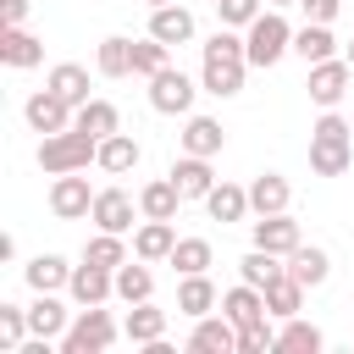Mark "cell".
I'll use <instances>...</instances> for the list:
<instances>
[{"label": "cell", "instance_id": "1", "mask_svg": "<svg viewBox=\"0 0 354 354\" xmlns=\"http://www.w3.org/2000/svg\"><path fill=\"white\" fill-rule=\"evenodd\" d=\"M243 66H249L243 39H238L232 28H216V33H210V44H205V72H199L205 94H216V100L238 94V88H243Z\"/></svg>", "mask_w": 354, "mask_h": 354}, {"label": "cell", "instance_id": "2", "mask_svg": "<svg viewBox=\"0 0 354 354\" xmlns=\"http://www.w3.org/2000/svg\"><path fill=\"white\" fill-rule=\"evenodd\" d=\"M354 166V144H348V122L337 111H326L310 127V171L315 177H343Z\"/></svg>", "mask_w": 354, "mask_h": 354}, {"label": "cell", "instance_id": "3", "mask_svg": "<svg viewBox=\"0 0 354 354\" xmlns=\"http://www.w3.org/2000/svg\"><path fill=\"white\" fill-rule=\"evenodd\" d=\"M88 160H100V138H88L83 127L50 133V138L39 144V166H44L50 177H61V171H83Z\"/></svg>", "mask_w": 354, "mask_h": 354}, {"label": "cell", "instance_id": "4", "mask_svg": "<svg viewBox=\"0 0 354 354\" xmlns=\"http://www.w3.org/2000/svg\"><path fill=\"white\" fill-rule=\"evenodd\" d=\"M116 337H122V332H116V321H111L100 304H83V310H77V321L61 332V354H105Z\"/></svg>", "mask_w": 354, "mask_h": 354}, {"label": "cell", "instance_id": "5", "mask_svg": "<svg viewBox=\"0 0 354 354\" xmlns=\"http://www.w3.org/2000/svg\"><path fill=\"white\" fill-rule=\"evenodd\" d=\"M243 50H249V66H277L282 50H293V28L277 17V11H260L243 33Z\"/></svg>", "mask_w": 354, "mask_h": 354}, {"label": "cell", "instance_id": "6", "mask_svg": "<svg viewBox=\"0 0 354 354\" xmlns=\"http://www.w3.org/2000/svg\"><path fill=\"white\" fill-rule=\"evenodd\" d=\"M22 116H28V127H33V133H44V138H50V133H66V127H72L77 105H72V100H61L55 88H39V94L22 105Z\"/></svg>", "mask_w": 354, "mask_h": 354}, {"label": "cell", "instance_id": "7", "mask_svg": "<svg viewBox=\"0 0 354 354\" xmlns=\"http://www.w3.org/2000/svg\"><path fill=\"white\" fill-rule=\"evenodd\" d=\"M348 83H354L348 55H343V61L332 55V61H315V66H310V83H304V88H310V100H315V105H326V111H332V105L348 94Z\"/></svg>", "mask_w": 354, "mask_h": 354}, {"label": "cell", "instance_id": "8", "mask_svg": "<svg viewBox=\"0 0 354 354\" xmlns=\"http://www.w3.org/2000/svg\"><path fill=\"white\" fill-rule=\"evenodd\" d=\"M149 105L166 111V116H183V111L194 105V77L177 72V66H160V72L149 77Z\"/></svg>", "mask_w": 354, "mask_h": 354}, {"label": "cell", "instance_id": "9", "mask_svg": "<svg viewBox=\"0 0 354 354\" xmlns=\"http://www.w3.org/2000/svg\"><path fill=\"white\" fill-rule=\"evenodd\" d=\"M50 210H55L61 221H77V216H88V210H94L88 177H77V171H61V177H55V188H50Z\"/></svg>", "mask_w": 354, "mask_h": 354}, {"label": "cell", "instance_id": "10", "mask_svg": "<svg viewBox=\"0 0 354 354\" xmlns=\"http://www.w3.org/2000/svg\"><path fill=\"white\" fill-rule=\"evenodd\" d=\"M66 293H72L77 304H105V299L116 293V271H105V266L83 260V266H72V282H66Z\"/></svg>", "mask_w": 354, "mask_h": 354}, {"label": "cell", "instance_id": "11", "mask_svg": "<svg viewBox=\"0 0 354 354\" xmlns=\"http://www.w3.org/2000/svg\"><path fill=\"white\" fill-rule=\"evenodd\" d=\"M254 243L288 260V254H293V249H299L304 238H299V221H293L288 210H277V216H260V221H254Z\"/></svg>", "mask_w": 354, "mask_h": 354}, {"label": "cell", "instance_id": "12", "mask_svg": "<svg viewBox=\"0 0 354 354\" xmlns=\"http://www.w3.org/2000/svg\"><path fill=\"white\" fill-rule=\"evenodd\" d=\"M88 216H94L100 232H127V227H133V199H127V188H100Z\"/></svg>", "mask_w": 354, "mask_h": 354}, {"label": "cell", "instance_id": "13", "mask_svg": "<svg viewBox=\"0 0 354 354\" xmlns=\"http://www.w3.org/2000/svg\"><path fill=\"white\" fill-rule=\"evenodd\" d=\"M221 315H227L232 326H254V321H266V293H260L254 282H238V288L221 293Z\"/></svg>", "mask_w": 354, "mask_h": 354}, {"label": "cell", "instance_id": "14", "mask_svg": "<svg viewBox=\"0 0 354 354\" xmlns=\"http://www.w3.org/2000/svg\"><path fill=\"white\" fill-rule=\"evenodd\" d=\"M188 348H194V354H232V348H238V326H232L227 315H199Z\"/></svg>", "mask_w": 354, "mask_h": 354}, {"label": "cell", "instance_id": "15", "mask_svg": "<svg viewBox=\"0 0 354 354\" xmlns=\"http://www.w3.org/2000/svg\"><path fill=\"white\" fill-rule=\"evenodd\" d=\"M171 183H177V194H183V199H205V194L216 188L210 155H183V160L171 166Z\"/></svg>", "mask_w": 354, "mask_h": 354}, {"label": "cell", "instance_id": "16", "mask_svg": "<svg viewBox=\"0 0 354 354\" xmlns=\"http://www.w3.org/2000/svg\"><path fill=\"white\" fill-rule=\"evenodd\" d=\"M149 33L160 39V44H188L194 39V11L188 6H155V17H149Z\"/></svg>", "mask_w": 354, "mask_h": 354}, {"label": "cell", "instance_id": "17", "mask_svg": "<svg viewBox=\"0 0 354 354\" xmlns=\"http://www.w3.org/2000/svg\"><path fill=\"white\" fill-rule=\"evenodd\" d=\"M171 249H177V232H171V221H155V216H144V227L133 232V254H138V260H171Z\"/></svg>", "mask_w": 354, "mask_h": 354}, {"label": "cell", "instance_id": "18", "mask_svg": "<svg viewBox=\"0 0 354 354\" xmlns=\"http://www.w3.org/2000/svg\"><path fill=\"white\" fill-rule=\"evenodd\" d=\"M22 277H28V288H33V293H55V288H66V282H72V266H66L61 254H33V260L22 266Z\"/></svg>", "mask_w": 354, "mask_h": 354}, {"label": "cell", "instance_id": "19", "mask_svg": "<svg viewBox=\"0 0 354 354\" xmlns=\"http://www.w3.org/2000/svg\"><path fill=\"white\" fill-rule=\"evenodd\" d=\"M0 61L17 66V72H22V66H39V61H44V44H39L28 28H6V33H0Z\"/></svg>", "mask_w": 354, "mask_h": 354}, {"label": "cell", "instance_id": "20", "mask_svg": "<svg viewBox=\"0 0 354 354\" xmlns=\"http://www.w3.org/2000/svg\"><path fill=\"white\" fill-rule=\"evenodd\" d=\"M72 127H83L88 138H111V133H122V116H116L111 100H83L77 116H72Z\"/></svg>", "mask_w": 354, "mask_h": 354}, {"label": "cell", "instance_id": "21", "mask_svg": "<svg viewBox=\"0 0 354 354\" xmlns=\"http://www.w3.org/2000/svg\"><path fill=\"white\" fill-rule=\"evenodd\" d=\"M94 166L111 171V177L133 171V166H138V138H133V133H111V138H100V160H94Z\"/></svg>", "mask_w": 354, "mask_h": 354}, {"label": "cell", "instance_id": "22", "mask_svg": "<svg viewBox=\"0 0 354 354\" xmlns=\"http://www.w3.org/2000/svg\"><path fill=\"white\" fill-rule=\"evenodd\" d=\"M249 210H254V216H277V210H288V177L260 171V177L249 183Z\"/></svg>", "mask_w": 354, "mask_h": 354}, {"label": "cell", "instance_id": "23", "mask_svg": "<svg viewBox=\"0 0 354 354\" xmlns=\"http://www.w3.org/2000/svg\"><path fill=\"white\" fill-rule=\"evenodd\" d=\"M205 210H210V221H243V216H249V188L216 183V188L205 194Z\"/></svg>", "mask_w": 354, "mask_h": 354}, {"label": "cell", "instance_id": "24", "mask_svg": "<svg viewBox=\"0 0 354 354\" xmlns=\"http://www.w3.org/2000/svg\"><path fill=\"white\" fill-rule=\"evenodd\" d=\"M72 321H66V304L55 299V293H39L33 304H28V332H39V337H61Z\"/></svg>", "mask_w": 354, "mask_h": 354}, {"label": "cell", "instance_id": "25", "mask_svg": "<svg viewBox=\"0 0 354 354\" xmlns=\"http://www.w3.org/2000/svg\"><path fill=\"white\" fill-rule=\"evenodd\" d=\"M122 337L149 348L155 337H166V310H149V299H144V304H133V310H127V321H122Z\"/></svg>", "mask_w": 354, "mask_h": 354}, {"label": "cell", "instance_id": "26", "mask_svg": "<svg viewBox=\"0 0 354 354\" xmlns=\"http://www.w3.org/2000/svg\"><path fill=\"white\" fill-rule=\"evenodd\" d=\"M282 271H288V266H282V254H271V249H260V243H254V249L238 260V277H243V282H254L260 293H266V288H271Z\"/></svg>", "mask_w": 354, "mask_h": 354}, {"label": "cell", "instance_id": "27", "mask_svg": "<svg viewBox=\"0 0 354 354\" xmlns=\"http://www.w3.org/2000/svg\"><path fill=\"white\" fill-rule=\"evenodd\" d=\"M326 271H332V260H326V249H315V243H299V249L288 254V277H299L304 288H321Z\"/></svg>", "mask_w": 354, "mask_h": 354}, {"label": "cell", "instance_id": "28", "mask_svg": "<svg viewBox=\"0 0 354 354\" xmlns=\"http://www.w3.org/2000/svg\"><path fill=\"white\" fill-rule=\"evenodd\" d=\"M149 293H155L149 260H138V266H133V260H122V266H116V299H122V304H144Z\"/></svg>", "mask_w": 354, "mask_h": 354}, {"label": "cell", "instance_id": "29", "mask_svg": "<svg viewBox=\"0 0 354 354\" xmlns=\"http://www.w3.org/2000/svg\"><path fill=\"white\" fill-rule=\"evenodd\" d=\"M177 310H183V315H194V321H199V315H210V310H216V282H210L205 271L183 277V288H177Z\"/></svg>", "mask_w": 354, "mask_h": 354}, {"label": "cell", "instance_id": "30", "mask_svg": "<svg viewBox=\"0 0 354 354\" xmlns=\"http://www.w3.org/2000/svg\"><path fill=\"white\" fill-rule=\"evenodd\" d=\"M177 205H183V194H177V183H171V177L144 183V194H138V210H144V216H155V221H171V216H177Z\"/></svg>", "mask_w": 354, "mask_h": 354}, {"label": "cell", "instance_id": "31", "mask_svg": "<svg viewBox=\"0 0 354 354\" xmlns=\"http://www.w3.org/2000/svg\"><path fill=\"white\" fill-rule=\"evenodd\" d=\"M299 304H304V282L299 277H277L271 288H266V315H277V321H288V315H299Z\"/></svg>", "mask_w": 354, "mask_h": 354}, {"label": "cell", "instance_id": "32", "mask_svg": "<svg viewBox=\"0 0 354 354\" xmlns=\"http://www.w3.org/2000/svg\"><path fill=\"white\" fill-rule=\"evenodd\" d=\"M293 50L315 66V61H332V50H337V39H332V28L326 22H304L299 33H293Z\"/></svg>", "mask_w": 354, "mask_h": 354}, {"label": "cell", "instance_id": "33", "mask_svg": "<svg viewBox=\"0 0 354 354\" xmlns=\"http://www.w3.org/2000/svg\"><path fill=\"white\" fill-rule=\"evenodd\" d=\"M221 122H210V116H188V127H183V155H216L221 149Z\"/></svg>", "mask_w": 354, "mask_h": 354}, {"label": "cell", "instance_id": "34", "mask_svg": "<svg viewBox=\"0 0 354 354\" xmlns=\"http://www.w3.org/2000/svg\"><path fill=\"white\" fill-rule=\"evenodd\" d=\"M50 88H55L61 100H72V105H83V100H88V72H83L77 61H61V66L50 72Z\"/></svg>", "mask_w": 354, "mask_h": 354}, {"label": "cell", "instance_id": "35", "mask_svg": "<svg viewBox=\"0 0 354 354\" xmlns=\"http://www.w3.org/2000/svg\"><path fill=\"white\" fill-rule=\"evenodd\" d=\"M100 72L105 77H127L133 72V39H100Z\"/></svg>", "mask_w": 354, "mask_h": 354}, {"label": "cell", "instance_id": "36", "mask_svg": "<svg viewBox=\"0 0 354 354\" xmlns=\"http://www.w3.org/2000/svg\"><path fill=\"white\" fill-rule=\"evenodd\" d=\"M326 337H321V326H310V321H299V315H288V326L277 332V348H299V354H315Z\"/></svg>", "mask_w": 354, "mask_h": 354}, {"label": "cell", "instance_id": "37", "mask_svg": "<svg viewBox=\"0 0 354 354\" xmlns=\"http://www.w3.org/2000/svg\"><path fill=\"white\" fill-rule=\"evenodd\" d=\"M22 337H33V332H28V310L0 304V354H17V348H22Z\"/></svg>", "mask_w": 354, "mask_h": 354}, {"label": "cell", "instance_id": "38", "mask_svg": "<svg viewBox=\"0 0 354 354\" xmlns=\"http://www.w3.org/2000/svg\"><path fill=\"white\" fill-rule=\"evenodd\" d=\"M83 260H94V266H105V271H116V266L127 260V249H122V232H100V238H88V249H83Z\"/></svg>", "mask_w": 354, "mask_h": 354}, {"label": "cell", "instance_id": "39", "mask_svg": "<svg viewBox=\"0 0 354 354\" xmlns=\"http://www.w3.org/2000/svg\"><path fill=\"white\" fill-rule=\"evenodd\" d=\"M171 266H177L183 277L205 271V266H210V243H205V238H177V249H171Z\"/></svg>", "mask_w": 354, "mask_h": 354}, {"label": "cell", "instance_id": "40", "mask_svg": "<svg viewBox=\"0 0 354 354\" xmlns=\"http://www.w3.org/2000/svg\"><path fill=\"white\" fill-rule=\"evenodd\" d=\"M166 50H171V44H160V39L149 33L144 44H133V72H138V77H155L160 66H171V61H166Z\"/></svg>", "mask_w": 354, "mask_h": 354}, {"label": "cell", "instance_id": "41", "mask_svg": "<svg viewBox=\"0 0 354 354\" xmlns=\"http://www.w3.org/2000/svg\"><path fill=\"white\" fill-rule=\"evenodd\" d=\"M266 348H277V332H271V321L238 326V354H266Z\"/></svg>", "mask_w": 354, "mask_h": 354}, {"label": "cell", "instance_id": "42", "mask_svg": "<svg viewBox=\"0 0 354 354\" xmlns=\"http://www.w3.org/2000/svg\"><path fill=\"white\" fill-rule=\"evenodd\" d=\"M216 11H221V28H249L260 17V0H216Z\"/></svg>", "mask_w": 354, "mask_h": 354}, {"label": "cell", "instance_id": "43", "mask_svg": "<svg viewBox=\"0 0 354 354\" xmlns=\"http://www.w3.org/2000/svg\"><path fill=\"white\" fill-rule=\"evenodd\" d=\"M299 6H304V17H310V22H326V28H332V17H337V6H343V0H299Z\"/></svg>", "mask_w": 354, "mask_h": 354}, {"label": "cell", "instance_id": "44", "mask_svg": "<svg viewBox=\"0 0 354 354\" xmlns=\"http://www.w3.org/2000/svg\"><path fill=\"white\" fill-rule=\"evenodd\" d=\"M22 17H28V0H0V22L6 28H22Z\"/></svg>", "mask_w": 354, "mask_h": 354}, {"label": "cell", "instance_id": "45", "mask_svg": "<svg viewBox=\"0 0 354 354\" xmlns=\"http://www.w3.org/2000/svg\"><path fill=\"white\" fill-rule=\"evenodd\" d=\"M271 6H299V0H271Z\"/></svg>", "mask_w": 354, "mask_h": 354}, {"label": "cell", "instance_id": "46", "mask_svg": "<svg viewBox=\"0 0 354 354\" xmlns=\"http://www.w3.org/2000/svg\"><path fill=\"white\" fill-rule=\"evenodd\" d=\"M155 6H171V0H149V11H155Z\"/></svg>", "mask_w": 354, "mask_h": 354}, {"label": "cell", "instance_id": "47", "mask_svg": "<svg viewBox=\"0 0 354 354\" xmlns=\"http://www.w3.org/2000/svg\"><path fill=\"white\" fill-rule=\"evenodd\" d=\"M348 66H354V44H348Z\"/></svg>", "mask_w": 354, "mask_h": 354}]
</instances>
